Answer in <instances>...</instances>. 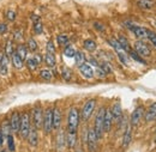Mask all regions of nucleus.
<instances>
[{
    "label": "nucleus",
    "instance_id": "1",
    "mask_svg": "<svg viewBox=\"0 0 156 152\" xmlns=\"http://www.w3.org/2000/svg\"><path fill=\"white\" fill-rule=\"evenodd\" d=\"M79 120V110L76 107H72L67 115V133H77Z\"/></svg>",
    "mask_w": 156,
    "mask_h": 152
},
{
    "label": "nucleus",
    "instance_id": "2",
    "mask_svg": "<svg viewBox=\"0 0 156 152\" xmlns=\"http://www.w3.org/2000/svg\"><path fill=\"white\" fill-rule=\"evenodd\" d=\"M95 107H96V98H89L83 104V108L79 112V116H80L82 121H88L91 117V115L95 110Z\"/></svg>",
    "mask_w": 156,
    "mask_h": 152
},
{
    "label": "nucleus",
    "instance_id": "3",
    "mask_svg": "<svg viewBox=\"0 0 156 152\" xmlns=\"http://www.w3.org/2000/svg\"><path fill=\"white\" fill-rule=\"evenodd\" d=\"M31 130V121H30V114L23 113L20 114V136L22 139H27L28 134Z\"/></svg>",
    "mask_w": 156,
    "mask_h": 152
},
{
    "label": "nucleus",
    "instance_id": "4",
    "mask_svg": "<svg viewBox=\"0 0 156 152\" xmlns=\"http://www.w3.org/2000/svg\"><path fill=\"white\" fill-rule=\"evenodd\" d=\"M107 42L109 43V46L114 49V52L117 53L118 57H119V60L124 64V65H129V54L121 48V46L119 44V42H118L117 40H114V38H108L107 40Z\"/></svg>",
    "mask_w": 156,
    "mask_h": 152
},
{
    "label": "nucleus",
    "instance_id": "5",
    "mask_svg": "<svg viewBox=\"0 0 156 152\" xmlns=\"http://www.w3.org/2000/svg\"><path fill=\"white\" fill-rule=\"evenodd\" d=\"M105 112H106V107H101L98 110V114L95 116V121H94V131L98 135V139L102 138L103 132V117H105Z\"/></svg>",
    "mask_w": 156,
    "mask_h": 152
},
{
    "label": "nucleus",
    "instance_id": "6",
    "mask_svg": "<svg viewBox=\"0 0 156 152\" xmlns=\"http://www.w3.org/2000/svg\"><path fill=\"white\" fill-rule=\"evenodd\" d=\"M31 123L33 126L36 128V130H40L42 128V122H43V109L40 104H36L34 108H33V112H31Z\"/></svg>",
    "mask_w": 156,
    "mask_h": 152
},
{
    "label": "nucleus",
    "instance_id": "7",
    "mask_svg": "<svg viewBox=\"0 0 156 152\" xmlns=\"http://www.w3.org/2000/svg\"><path fill=\"white\" fill-rule=\"evenodd\" d=\"M42 128L46 134H49L53 131V108L49 107L43 112V122Z\"/></svg>",
    "mask_w": 156,
    "mask_h": 152
},
{
    "label": "nucleus",
    "instance_id": "8",
    "mask_svg": "<svg viewBox=\"0 0 156 152\" xmlns=\"http://www.w3.org/2000/svg\"><path fill=\"white\" fill-rule=\"evenodd\" d=\"M133 47H135V52L142 57H149L151 55V49L144 42V40H137Z\"/></svg>",
    "mask_w": 156,
    "mask_h": 152
},
{
    "label": "nucleus",
    "instance_id": "9",
    "mask_svg": "<svg viewBox=\"0 0 156 152\" xmlns=\"http://www.w3.org/2000/svg\"><path fill=\"white\" fill-rule=\"evenodd\" d=\"M144 116V107L143 105H138L136 107V109L132 112V114L130 116V125L132 127H136L139 125V122L142 121Z\"/></svg>",
    "mask_w": 156,
    "mask_h": 152
},
{
    "label": "nucleus",
    "instance_id": "10",
    "mask_svg": "<svg viewBox=\"0 0 156 152\" xmlns=\"http://www.w3.org/2000/svg\"><path fill=\"white\" fill-rule=\"evenodd\" d=\"M98 138L94 128H89L87 132V144H88V149L90 152H95L96 146H98Z\"/></svg>",
    "mask_w": 156,
    "mask_h": 152
},
{
    "label": "nucleus",
    "instance_id": "11",
    "mask_svg": "<svg viewBox=\"0 0 156 152\" xmlns=\"http://www.w3.org/2000/svg\"><path fill=\"white\" fill-rule=\"evenodd\" d=\"M113 115L111 112V108H106V112H105V117H103V132L105 133H108L111 130H112V126H113Z\"/></svg>",
    "mask_w": 156,
    "mask_h": 152
},
{
    "label": "nucleus",
    "instance_id": "12",
    "mask_svg": "<svg viewBox=\"0 0 156 152\" xmlns=\"http://www.w3.org/2000/svg\"><path fill=\"white\" fill-rule=\"evenodd\" d=\"M130 30L133 33L135 37L138 40H145L147 38V28L139 26V25H135V24H130L129 25Z\"/></svg>",
    "mask_w": 156,
    "mask_h": 152
},
{
    "label": "nucleus",
    "instance_id": "13",
    "mask_svg": "<svg viewBox=\"0 0 156 152\" xmlns=\"http://www.w3.org/2000/svg\"><path fill=\"white\" fill-rule=\"evenodd\" d=\"M10 126H11V131L13 133H18L20 127V114L18 112H15L10 117Z\"/></svg>",
    "mask_w": 156,
    "mask_h": 152
},
{
    "label": "nucleus",
    "instance_id": "14",
    "mask_svg": "<svg viewBox=\"0 0 156 152\" xmlns=\"http://www.w3.org/2000/svg\"><path fill=\"white\" fill-rule=\"evenodd\" d=\"M78 68H79L80 74L84 77L85 79H93V78H94V70H93V66H91L90 64L84 62V64L80 65Z\"/></svg>",
    "mask_w": 156,
    "mask_h": 152
},
{
    "label": "nucleus",
    "instance_id": "15",
    "mask_svg": "<svg viewBox=\"0 0 156 152\" xmlns=\"http://www.w3.org/2000/svg\"><path fill=\"white\" fill-rule=\"evenodd\" d=\"M62 121V113L59 107L53 108V130H59L61 127Z\"/></svg>",
    "mask_w": 156,
    "mask_h": 152
},
{
    "label": "nucleus",
    "instance_id": "16",
    "mask_svg": "<svg viewBox=\"0 0 156 152\" xmlns=\"http://www.w3.org/2000/svg\"><path fill=\"white\" fill-rule=\"evenodd\" d=\"M144 120L147 122H153L156 121V102L149 105V108L147 109V112H144Z\"/></svg>",
    "mask_w": 156,
    "mask_h": 152
},
{
    "label": "nucleus",
    "instance_id": "17",
    "mask_svg": "<svg viewBox=\"0 0 156 152\" xmlns=\"http://www.w3.org/2000/svg\"><path fill=\"white\" fill-rule=\"evenodd\" d=\"M131 140H132V126L127 125L122 135V149H127L131 144Z\"/></svg>",
    "mask_w": 156,
    "mask_h": 152
},
{
    "label": "nucleus",
    "instance_id": "18",
    "mask_svg": "<svg viewBox=\"0 0 156 152\" xmlns=\"http://www.w3.org/2000/svg\"><path fill=\"white\" fill-rule=\"evenodd\" d=\"M27 140H28V143H29V145H30L31 147L37 146V144H39V134H37V130H36L35 127H33V128L30 130Z\"/></svg>",
    "mask_w": 156,
    "mask_h": 152
},
{
    "label": "nucleus",
    "instance_id": "19",
    "mask_svg": "<svg viewBox=\"0 0 156 152\" xmlns=\"http://www.w3.org/2000/svg\"><path fill=\"white\" fill-rule=\"evenodd\" d=\"M111 112H112V115H113V120L114 121H120L121 117H122V109H121V104L119 102H115L112 108H111Z\"/></svg>",
    "mask_w": 156,
    "mask_h": 152
},
{
    "label": "nucleus",
    "instance_id": "20",
    "mask_svg": "<svg viewBox=\"0 0 156 152\" xmlns=\"http://www.w3.org/2000/svg\"><path fill=\"white\" fill-rule=\"evenodd\" d=\"M137 6L144 11H150L155 7V0H137Z\"/></svg>",
    "mask_w": 156,
    "mask_h": 152
},
{
    "label": "nucleus",
    "instance_id": "21",
    "mask_svg": "<svg viewBox=\"0 0 156 152\" xmlns=\"http://www.w3.org/2000/svg\"><path fill=\"white\" fill-rule=\"evenodd\" d=\"M117 41L119 42V44L121 46V48H122L126 53H129V52H131V50H132V48H131V46H130L129 40L125 37L124 35H119V37H118Z\"/></svg>",
    "mask_w": 156,
    "mask_h": 152
},
{
    "label": "nucleus",
    "instance_id": "22",
    "mask_svg": "<svg viewBox=\"0 0 156 152\" xmlns=\"http://www.w3.org/2000/svg\"><path fill=\"white\" fill-rule=\"evenodd\" d=\"M66 145V134L64 131H60L57 136V147L59 151H61Z\"/></svg>",
    "mask_w": 156,
    "mask_h": 152
},
{
    "label": "nucleus",
    "instance_id": "23",
    "mask_svg": "<svg viewBox=\"0 0 156 152\" xmlns=\"http://www.w3.org/2000/svg\"><path fill=\"white\" fill-rule=\"evenodd\" d=\"M11 61H12V65H13V67L16 68V70H20L22 67H23V60L20 57V55L16 53V52H13L12 53V55H11Z\"/></svg>",
    "mask_w": 156,
    "mask_h": 152
},
{
    "label": "nucleus",
    "instance_id": "24",
    "mask_svg": "<svg viewBox=\"0 0 156 152\" xmlns=\"http://www.w3.org/2000/svg\"><path fill=\"white\" fill-rule=\"evenodd\" d=\"M83 47H84L88 52H95L96 48H98V44H96V42H95L94 40L87 38V40L83 42Z\"/></svg>",
    "mask_w": 156,
    "mask_h": 152
},
{
    "label": "nucleus",
    "instance_id": "25",
    "mask_svg": "<svg viewBox=\"0 0 156 152\" xmlns=\"http://www.w3.org/2000/svg\"><path fill=\"white\" fill-rule=\"evenodd\" d=\"M0 132L2 134V136H7L9 134H11V126H10V121L9 120H4L1 122V126H0Z\"/></svg>",
    "mask_w": 156,
    "mask_h": 152
},
{
    "label": "nucleus",
    "instance_id": "26",
    "mask_svg": "<svg viewBox=\"0 0 156 152\" xmlns=\"http://www.w3.org/2000/svg\"><path fill=\"white\" fill-rule=\"evenodd\" d=\"M66 144L69 147L73 149L77 144V133H67L66 134Z\"/></svg>",
    "mask_w": 156,
    "mask_h": 152
},
{
    "label": "nucleus",
    "instance_id": "27",
    "mask_svg": "<svg viewBox=\"0 0 156 152\" xmlns=\"http://www.w3.org/2000/svg\"><path fill=\"white\" fill-rule=\"evenodd\" d=\"M28 47L25 46V44H18L17 46V49H16V53L20 55V57L22 59V60H25L27 57H28Z\"/></svg>",
    "mask_w": 156,
    "mask_h": 152
},
{
    "label": "nucleus",
    "instance_id": "28",
    "mask_svg": "<svg viewBox=\"0 0 156 152\" xmlns=\"http://www.w3.org/2000/svg\"><path fill=\"white\" fill-rule=\"evenodd\" d=\"M44 62L48 67H55V64H57V59H55V54H52V53H46L44 55Z\"/></svg>",
    "mask_w": 156,
    "mask_h": 152
},
{
    "label": "nucleus",
    "instance_id": "29",
    "mask_svg": "<svg viewBox=\"0 0 156 152\" xmlns=\"http://www.w3.org/2000/svg\"><path fill=\"white\" fill-rule=\"evenodd\" d=\"M85 61H87V57H85V54H84L82 50L76 52V55H75V64H76V66L79 67V66H80V65H83Z\"/></svg>",
    "mask_w": 156,
    "mask_h": 152
},
{
    "label": "nucleus",
    "instance_id": "30",
    "mask_svg": "<svg viewBox=\"0 0 156 152\" xmlns=\"http://www.w3.org/2000/svg\"><path fill=\"white\" fill-rule=\"evenodd\" d=\"M40 77H41V79L49 81V80H52V78H53V73H52L51 70H47V68H46V70H41V71H40Z\"/></svg>",
    "mask_w": 156,
    "mask_h": 152
},
{
    "label": "nucleus",
    "instance_id": "31",
    "mask_svg": "<svg viewBox=\"0 0 156 152\" xmlns=\"http://www.w3.org/2000/svg\"><path fill=\"white\" fill-rule=\"evenodd\" d=\"M57 41H58L59 46H61V47H67V46H70V38L69 36H66V35H59L58 37H57Z\"/></svg>",
    "mask_w": 156,
    "mask_h": 152
},
{
    "label": "nucleus",
    "instance_id": "32",
    "mask_svg": "<svg viewBox=\"0 0 156 152\" xmlns=\"http://www.w3.org/2000/svg\"><path fill=\"white\" fill-rule=\"evenodd\" d=\"M129 54V57H131L132 60H135L137 62H139V64H142V65H147V62H145V60L143 59V57H140V55H138L135 50H131V52H129L127 53Z\"/></svg>",
    "mask_w": 156,
    "mask_h": 152
},
{
    "label": "nucleus",
    "instance_id": "33",
    "mask_svg": "<svg viewBox=\"0 0 156 152\" xmlns=\"http://www.w3.org/2000/svg\"><path fill=\"white\" fill-rule=\"evenodd\" d=\"M27 66L29 67L30 71H35L39 66V62L35 60V57H27Z\"/></svg>",
    "mask_w": 156,
    "mask_h": 152
},
{
    "label": "nucleus",
    "instance_id": "34",
    "mask_svg": "<svg viewBox=\"0 0 156 152\" xmlns=\"http://www.w3.org/2000/svg\"><path fill=\"white\" fill-rule=\"evenodd\" d=\"M61 77H62L64 80L70 81L72 79V71L69 67H62V70H61Z\"/></svg>",
    "mask_w": 156,
    "mask_h": 152
},
{
    "label": "nucleus",
    "instance_id": "35",
    "mask_svg": "<svg viewBox=\"0 0 156 152\" xmlns=\"http://www.w3.org/2000/svg\"><path fill=\"white\" fill-rule=\"evenodd\" d=\"M98 67H100V68H101L106 74H109V73H112V72H113L111 64H109V62H107V61H102V62L98 65Z\"/></svg>",
    "mask_w": 156,
    "mask_h": 152
},
{
    "label": "nucleus",
    "instance_id": "36",
    "mask_svg": "<svg viewBox=\"0 0 156 152\" xmlns=\"http://www.w3.org/2000/svg\"><path fill=\"white\" fill-rule=\"evenodd\" d=\"M76 52H77V50H76L72 46H67V47L64 48V55L66 57H75Z\"/></svg>",
    "mask_w": 156,
    "mask_h": 152
},
{
    "label": "nucleus",
    "instance_id": "37",
    "mask_svg": "<svg viewBox=\"0 0 156 152\" xmlns=\"http://www.w3.org/2000/svg\"><path fill=\"white\" fill-rule=\"evenodd\" d=\"M27 47H28V49H29L30 52H36L37 48H39L37 42H36L34 38H29V40H28V44H27Z\"/></svg>",
    "mask_w": 156,
    "mask_h": 152
},
{
    "label": "nucleus",
    "instance_id": "38",
    "mask_svg": "<svg viewBox=\"0 0 156 152\" xmlns=\"http://www.w3.org/2000/svg\"><path fill=\"white\" fill-rule=\"evenodd\" d=\"M147 38L153 43V46L156 48V33L150 30V29H147Z\"/></svg>",
    "mask_w": 156,
    "mask_h": 152
},
{
    "label": "nucleus",
    "instance_id": "39",
    "mask_svg": "<svg viewBox=\"0 0 156 152\" xmlns=\"http://www.w3.org/2000/svg\"><path fill=\"white\" fill-rule=\"evenodd\" d=\"M46 53H52V54H55V46H54V42L53 40H49L46 44Z\"/></svg>",
    "mask_w": 156,
    "mask_h": 152
},
{
    "label": "nucleus",
    "instance_id": "40",
    "mask_svg": "<svg viewBox=\"0 0 156 152\" xmlns=\"http://www.w3.org/2000/svg\"><path fill=\"white\" fill-rule=\"evenodd\" d=\"M34 33L36 34V35H40V34H42L43 33V25H42V23H41V20L37 22V23H34Z\"/></svg>",
    "mask_w": 156,
    "mask_h": 152
},
{
    "label": "nucleus",
    "instance_id": "41",
    "mask_svg": "<svg viewBox=\"0 0 156 152\" xmlns=\"http://www.w3.org/2000/svg\"><path fill=\"white\" fill-rule=\"evenodd\" d=\"M5 16H6V18L9 19L10 22H13V20L16 19V16H17V15H16V11H15V10H11V9H10V10L6 11Z\"/></svg>",
    "mask_w": 156,
    "mask_h": 152
},
{
    "label": "nucleus",
    "instance_id": "42",
    "mask_svg": "<svg viewBox=\"0 0 156 152\" xmlns=\"http://www.w3.org/2000/svg\"><path fill=\"white\" fill-rule=\"evenodd\" d=\"M13 52H15V50H13V47H12V41H11V40H9V41H7V44H6L5 54H6L7 57H11Z\"/></svg>",
    "mask_w": 156,
    "mask_h": 152
},
{
    "label": "nucleus",
    "instance_id": "43",
    "mask_svg": "<svg viewBox=\"0 0 156 152\" xmlns=\"http://www.w3.org/2000/svg\"><path fill=\"white\" fill-rule=\"evenodd\" d=\"M6 138H7V143H9V149H10V151H15V143H13V136H12V134H9Z\"/></svg>",
    "mask_w": 156,
    "mask_h": 152
},
{
    "label": "nucleus",
    "instance_id": "44",
    "mask_svg": "<svg viewBox=\"0 0 156 152\" xmlns=\"http://www.w3.org/2000/svg\"><path fill=\"white\" fill-rule=\"evenodd\" d=\"M7 30H9L7 24H5V23H0V35L6 34V33H7Z\"/></svg>",
    "mask_w": 156,
    "mask_h": 152
},
{
    "label": "nucleus",
    "instance_id": "45",
    "mask_svg": "<svg viewBox=\"0 0 156 152\" xmlns=\"http://www.w3.org/2000/svg\"><path fill=\"white\" fill-rule=\"evenodd\" d=\"M94 26L96 28V30H98V31H105V25L101 24L100 22H95L94 23Z\"/></svg>",
    "mask_w": 156,
    "mask_h": 152
},
{
    "label": "nucleus",
    "instance_id": "46",
    "mask_svg": "<svg viewBox=\"0 0 156 152\" xmlns=\"http://www.w3.org/2000/svg\"><path fill=\"white\" fill-rule=\"evenodd\" d=\"M13 37H15L16 41H20V40L23 38V34H22V31H20V30L16 31V33H15V35H13Z\"/></svg>",
    "mask_w": 156,
    "mask_h": 152
},
{
    "label": "nucleus",
    "instance_id": "47",
    "mask_svg": "<svg viewBox=\"0 0 156 152\" xmlns=\"http://www.w3.org/2000/svg\"><path fill=\"white\" fill-rule=\"evenodd\" d=\"M31 20H33V23H37V22H40L41 19H40L39 16H36V15H33V16H31Z\"/></svg>",
    "mask_w": 156,
    "mask_h": 152
},
{
    "label": "nucleus",
    "instance_id": "48",
    "mask_svg": "<svg viewBox=\"0 0 156 152\" xmlns=\"http://www.w3.org/2000/svg\"><path fill=\"white\" fill-rule=\"evenodd\" d=\"M34 57H35V60H36V61L39 62V65H40V62H41V60H42V59H41L42 57H41V55H35Z\"/></svg>",
    "mask_w": 156,
    "mask_h": 152
},
{
    "label": "nucleus",
    "instance_id": "49",
    "mask_svg": "<svg viewBox=\"0 0 156 152\" xmlns=\"http://www.w3.org/2000/svg\"><path fill=\"white\" fill-rule=\"evenodd\" d=\"M2 138H4V136H2V134H1V132H0V146L2 145Z\"/></svg>",
    "mask_w": 156,
    "mask_h": 152
},
{
    "label": "nucleus",
    "instance_id": "50",
    "mask_svg": "<svg viewBox=\"0 0 156 152\" xmlns=\"http://www.w3.org/2000/svg\"><path fill=\"white\" fill-rule=\"evenodd\" d=\"M76 152H82V151H78V150H77V151H76Z\"/></svg>",
    "mask_w": 156,
    "mask_h": 152
}]
</instances>
